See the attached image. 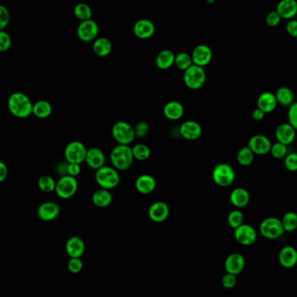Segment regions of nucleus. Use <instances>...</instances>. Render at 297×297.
<instances>
[{
  "label": "nucleus",
  "mask_w": 297,
  "mask_h": 297,
  "mask_svg": "<svg viewBox=\"0 0 297 297\" xmlns=\"http://www.w3.org/2000/svg\"><path fill=\"white\" fill-rule=\"evenodd\" d=\"M7 105L10 113L19 119H25L32 114L33 104L27 94L20 92H16L10 95Z\"/></svg>",
  "instance_id": "1"
},
{
  "label": "nucleus",
  "mask_w": 297,
  "mask_h": 297,
  "mask_svg": "<svg viewBox=\"0 0 297 297\" xmlns=\"http://www.w3.org/2000/svg\"><path fill=\"white\" fill-rule=\"evenodd\" d=\"M110 160L113 166L117 170L120 171L128 170L134 163L133 148L126 145H117L112 149Z\"/></svg>",
  "instance_id": "2"
},
{
  "label": "nucleus",
  "mask_w": 297,
  "mask_h": 297,
  "mask_svg": "<svg viewBox=\"0 0 297 297\" xmlns=\"http://www.w3.org/2000/svg\"><path fill=\"white\" fill-rule=\"evenodd\" d=\"M95 180L101 188L110 190L119 186L120 176L117 169L112 166H105L97 170Z\"/></svg>",
  "instance_id": "3"
},
{
  "label": "nucleus",
  "mask_w": 297,
  "mask_h": 297,
  "mask_svg": "<svg viewBox=\"0 0 297 297\" xmlns=\"http://www.w3.org/2000/svg\"><path fill=\"white\" fill-rule=\"evenodd\" d=\"M112 135L118 145L129 146L136 138L134 128L125 121H118L113 125Z\"/></svg>",
  "instance_id": "4"
},
{
  "label": "nucleus",
  "mask_w": 297,
  "mask_h": 297,
  "mask_svg": "<svg viewBox=\"0 0 297 297\" xmlns=\"http://www.w3.org/2000/svg\"><path fill=\"white\" fill-rule=\"evenodd\" d=\"M207 73L203 67L193 65L184 72L183 81L187 88L192 90H197L202 88L206 83Z\"/></svg>",
  "instance_id": "5"
},
{
  "label": "nucleus",
  "mask_w": 297,
  "mask_h": 297,
  "mask_svg": "<svg viewBox=\"0 0 297 297\" xmlns=\"http://www.w3.org/2000/svg\"><path fill=\"white\" fill-rule=\"evenodd\" d=\"M212 178L214 182L218 186L222 187L230 186L236 180V171L229 164L220 163L214 167Z\"/></svg>",
  "instance_id": "6"
},
{
  "label": "nucleus",
  "mask_w": 297,
  "mask_h": 297,
  "mask_svg": "<svg viewBox=\"0 0 297 297\" xmlns=\"http://www.w3.org/2000/svg\"><path fill=\"white\" fill-rule=\"evenodd\" d=\"M260 232L267 239H277L285 233L282 220L277 217H268L260 225Z\"/></svg>",
  "instance_id": "7"
},
{
  "label": "nucleus",
  "mask_w": 297,
  "mask_h": 297,
  "mask_svg": "<svg viewBox=\"0 0 297 297\" xmlns=\"http://www.w3.org/2000/svg\"><path fill=\"white\" fill-rule=\"evenodd\" d=\"M79 188L77 179L70 175H65L59 178L56 185L55 192L59 198L67 200L75 195Z\"/></svg>",
  "instance_id": "8"
},
{
  "label": "nucleus",
  "mask_w": 297,
  "mask_h": 297,
  "mask_svg": "<svg viewBox=\"0 0 297 297\" xmlns=\"http://www.w3.org/2000/svg\"><path fill=\"white\" fill-rule=\"evenodd\" d=\"M88 148L83 143L74 140L68 143L65 148V159L67 163L81 164L86 160Z\"/></svg>",
  "instance_id": "9"
},
{
  "label": "nucleus",
  "mask_w": 297,
  "mask_h": 297,
  "mask_svg": "<svg viewBox=\"0 0 297 297\" xmlns=\"http://www.w3.org/2000/svg\"><path fill=\"white\" fill-rule=\"evenodd\" d=\"M99 32V26L93 19L82 21L77 27V35L80 40L87 43L96 40Z\"/></svg>",
  "instance_id": "10"
},
{
  "label": "nucleus",
  "mask_w": 297,
  "mask_h": 297,
  "mask_svg": "<svg viewBox=\"0 0 297 297\" xmlns=\"http://www.w3.org/2000/svg\"><path fill=\"white\" fill-rule=\"evenodd\" d=\"M248 146L257 155H266L270 153L272 143L266 135L254 134L249 139Z\"/></svg>",
  "instance_id": "11"
},
{
  "label": "nucleus",
  "mask_w": 297,
  "mask_h": 297,
  "mask_svg": "<svg viewBox=\"0 0 297 297\" xmlns=\"http://www.w3.org/2000/svg\"><path fill=\"white\" fill-rule=\"evenodd\" d=\"M191 56L194 65L204 68L212 60L213 51L207 45H198L193 50Z\"/></svg>",
  "instance_id": "12"
},
{
  "label": "nucleus",
  "mask_w": 297,
  "mask_h": 297,
  "mask_svg": "<svg viewBox=\"0 0 297 297\" xmlns=\"http://www.w3.org/2000/svg\"><path fill=\"white\" fill-rule=\"evenodd\" d=\"M235 238L243 246L253 245L257 239V233L252 226L248 224H242L235 229Z\"/></svg>",
  "instance_id": "13"
},
{
  "label": "nucleus",
  "mask_w": 297,
  "mask_h": 297,
  "mask_svg": "<svg viewBox=\"0 0 297 297\" xmlns=\"http://www.w3.org/2000/svg\"><path fill=\"white\" fill-rule=\"evenodd\" d=\"M179 133L185 140L194 141L201 138L202 128L195 120H186L180 126Z\"/></svg>",
  "instance_id": "14"
},
{
  "label": "nucleus",
  "mask_w": 297,
  "mask_h": 297,
  "mask_svg": "<svg viewBox=\"0 0 297 297\" xmlns=\"http://www.w3.org/2000/svg\"><path fill=\"white\" fill-rule=\"evenodd\" d=\"M246 265V261L242 254L239 253H233L226 258L224 262L225 270L227 274L237 275L242 273Z\"/></svg>",
  "instance_id": "15"
},
{
  "label": "nucleus",
  "mask_w": 297,
  "mask_h": 297,
  "mask_svg": "<svg viewBox=\"0 0 297 297\" xmlns=\"http://www.w3.org/2000/svg\"><path fill=\"white\" fill-rule=\"evenodd\" d=\"M169 214V206L164 201H156L149 207V218L154 222L160 223L165 222L168 218Z\"/></svg>",
  "instance_id": "16"
},
{
  "label": "nucleus",
  "mask_w": 297,
  "mask_h": 297,
  "mask_svg": "<svg viewBox=\"0 0 297 297\" xmlns=\"http://www.w3.org/2000/svg\"><path fill=\"white\" fill-rule=\"evenodd\" d=\"M296 137V130L289 123H282L275 129V138L277 141L286 146L294 142Z\"/></svg>",
  "instance_id": "17"
},
{
  "label": "nucleus",
  "mask_w": 297,
  "mask_h": 297,
  "mask_svg": "<svg viewBox=\"0 0 297 297\" xmlns=\"http://www.w3.org/2000/svg\"><path fill=\"white\" fill-rule=\"evenodd\" d=\"M134 35L140 39H147L155 35V25L147 18H142L134 24Z\"/></svg>",
  "instance_id": "18"
},
{
  "label": "nucleus",
  "mask_w": 297,
  "mask_h": 297,
  "mask_svg": "<svg viewBox=\"0 0 297 297\" xmlns=\"http://www.w3.org/2000/svg\"><path fill=\"white\" fill-rule=\"evenodd\" d=\"M60 213V207L58 203L54 201H47L44 202L38 207V218L44 221V222H51L55 220Z\"/></svg>",
  "instance_id": "19"
},
{
  "label": "nucleus",
  "mask_w": 297,
  "mask_h": 297,
  "mask_svg": "<svg viewBox=\"0 0 297 297\" xmlns=\"http://www.w3.org/2000/svg\"><path fill=\"white\" fill-rule=\"evenodd\" d=\"M84 161L89 167L97 171L103 166H105V155L101 149L98 147H91L88 149Z\"/></svg>",
  "instance_id": "20"
},
{
  "label": "nucleus",
  "mask_w": 297,
  "mask_h": 297,
  "mask_svg": "<svg viewBox=\"0 0 297 297\" xmlns=\"http://www.w3.org/2000/svg\"><path fill=\"white\" fill-rule=\"evenodd\" d=\"M86 250L84 240L79 236H73L67 240L66 251L71 258H80Z\"/></svg>",
  "instance_id": "21"
},
{
  "label": "nucleus",
  "mask_w": 297,
  "mask_h": 297,
  "mask_svg": "<svg viewBox=\"0 0 297 297\" xmlns=\"http://www.w3.org/2000/svg\"><path fill=\"white\" fill-rule=\"evenodd\" d=\"M277 105L278 102L275 94L268 91L261 93L257 99V108L265 114L272 113L277 108Z\"/></svg>",
  "instance_id": "22"
},
{
  "label": "nucleus",
  "mask_w": 297,
  "mask_h": 297,
  "mask_svg": "<svg viewBox=\"0 0 297 297\" xmlns=\"http://www.w3.org/2000/svg\"><path fill=\"white\" fill-rule=\"evenodd\" d=\"M282 18L293 19L297 15L296 0H281L275 9Z\"/></svg>",
  "instance_id": "23"
},
{
  "label": "nucleus",
  "mask_w": 297,
  "mask_h": 297,
  "mask_svg": "<svg viewBox=\"0 0 297 297\" xmlns=\"http://www.w3.org/2000/svg\"><path fill=\"white\" fill-rule=\"evenodd\" d=\"M163 114L164 116L166 117L167 120L175 121V120H181L185 114V108L181 102L172 100L164 105Z\"/></svg>",
  "instance_id": "24"
},
{
  "label": "nucleus",
  "mask_w": 297,
  "mask_h": 297,
  "mask_svg": "<svg viewBox=\"0 0 297 297\" xmlns=\"http://www.w3.org/2000/svg\"><path fill=\"white\" fill-rule=\"evenodd\" d=\"M280 264L283 268H292L297 264V250L294 247L286 246L280 251L279 257Z\"/></svg>",
  "instance_id": "25"
},
{
  "label": "nucleus",
  "mask_w": 297,
  "mask_h": 297,
  "mask_svg": "<svg viewBox=\"0 0 297 297\" xmlns=\"http://www.w3.org/2000/svg\"><path fill=\"white\" fill-rule=\"evenodd\" d=\"M135 187L142 195H149L156 188V180L150 175H142L135 181Z\"/></svg>",
  "instance_id": "26"
},
{
  "label": "nucleus",
  "mask_w": 297,
  "mask_h": 297,
  "mask_svg": "<svg viewBox=\"0 0 297 297\" xmlns=\"http://www.w3.org/2000/svg\"><path fill=\"white\" fill-rule=\"evenodd\" d=\"M231 203L236 207H244L249 203L250 201V195L248 190L242 188V187H236L231 192L230 196Z\"/></svg>",
  "instance_id": "27"
},
{
  "label": "nucleus",
  "mask_w": 297,
  "mask_h": 297,
  "mask_svg": "<svg viewBox=\"0 0 297 297\" xmlns=\"http://www.w3.org/2000/svg\"><path fill=\"white\" fill-rule=\"evenodd\" d=\"M175 56L173 51L168 49L162 50L156 57V66L160 70H167L175 65Z\"/></svg>",
  "instance_id": "28"
},
{
  "label": "nucleus",
  "mask_w": 297,
  "mask_h": 297,
  "mask_svg": "<svg viewBox=\"0 0 297 297\" xmlns=\"http://www.w3.org/2000/svg\"><path fill=\"white\" fill-rule=\"evenodd\" d=\"M93 53H95L98 57L105 58L112 53L113 45L108 38L101 37V38H97L96 40L93 42Z\"/></svg>",
  "instance_id": "29"
},
{
  "label": "nucleus",
  "mask_w": 297,
  "mask_h": 297,
  "mask_svg": "<svg viewBox=\"0 0 297 297\" xmlns=\"http://www.w3.org/2000/svg\"><path fill=\"white\" fill-rule=\"evenodd\" d=\"M113 199L114 197L112 193L109 190L103 189V188L97 190L93 193V197H92L93 204L101 208L110 206L113 202Z\"/></svg>",
  "instance_id": "30"
},
{
  "label": "nucleus",
  "mask_w": 297,
  "mask_h": 297,
  "mask_svg": "<svg viewBox=\"0 0 297 297\" xmlns=\"http://www.w3.org/2000/svg\"><path fill=\"white\" fill-rule=\"evenodd\" d=\"M275 97H277L278 104L283 105V107H290L292 104H294V94L293 91L288 87H281L275 91Z\"/></svg>",
  "instance_id": "31"
},
{
  "label": "nucleus",
  "mask_w": 297,
  "mask_h": 297,
  "mask_svg": "<svg viewBox=\"0 0 297 297\" xmlns=\"http://www.w3.org/2000/svg\"><path fill=\"white\" fill-rule=\"evenodd\" d=\"M53 113V107L47 100H38L33 104L32 114L38 119H47Z\"/></svg>",
  "instance_id": "32"
},
{
  "label": "nucleus",
  "mask_w": 297,
  "mask_h": 297,
  "mask_svg": "<svg viewBox=\"0 0 297 297\" xmlns=\"http://www.w3.org/2000/svg\"><path fill=\"white\" fill-rule=\"evenodd\" d=\"M254 154L248 146H243L237 153V161L242 166H249L253 163L254 160Z\"/></svg>",
  "instance_id": "33"
},
{
  "label": "nucleus",
  "mask_w": 297,
  "mask_h": 297,
  "mask_svg": "<svg viewBox=\"0 0 297 297\" xmlns=\"http://www.w3.org/2000/svg\"><path fill=\"white\" fill-rule=\"evenodd\" d=\"M175 65L178 69L185 72L194 65L192 56L189 53H185V52L179 53L175 56Z\"/></svg>",
  "instance_id": "34"
},
{
  "label": "nucleus",
  "mask_w": 297,
  "mask_h": 297,
  "mask_svg": "<svg viewBox=\"0 0 297 297\" xmlns=\"http://www.w3.org/2000/svg\"><path fill=\"white\" fill-rule=\"evenodd\" d=\"M73 13H74L76 18L81 22L92 19V16H93V11L91 9L90 6L84 3H79L76 5L74 10H73Z\"/></svg>",
  "instance_id": "35"
},
{
  "label": "nucleus",
  "mask_w": 297,
  "mask_h": 297,
  "mask_svg": "<svg viewBox=\"0 0 297 297\" xmlns=\"http://www.w3.org/2000/svg\"><path fill=\"white\" fill-rule=\"evenodd\" d=\"M133 154H134V159L144 161V160H148L151 156V150L149 146L146 144H136L133 147Z\"/></svg>",
  "instance_id": "36"
},
{
  "label": "nucleus",
  "mask_w": 297,
  "mask_h": 297,
  "mask_svg": "<svg viewBox=\"0 0 297 297\" xmlns=\"http://www.w3.org/2000/svg\"><path fill=\"white\" fill-rule=\"evenodd\" d=\"M57 181L49 175H44L39 178L38 181V188L45 193H51L55 191Z\"/></svg>",
  "instance_id": "37"
},
{
  "label": "nucleus",
  "mask_w": 297,
  "mask_h": 297,
  "mask_svg": "<svg viewBox=\"0 0 297 297\" xmlns=\"http://www.w3.org/2000/svg\"><path fill=\"white\" fill-rule=\"evenodd\" d=\"M284 230L287 232H293L297 229V214L294 212H288L283 216L282 219Z\"/></svg>",
  "instance_id": "38"
},
{
  "label": "nucleus",
  "mask_w": 297,
  "mask_h": 297,
  "mask_svg": "<svg viewBox=\"0 0 297 297\" xmlns=\"http://www.w3.org/2000/svg\"><path fill=\"white\" fill-rule=\"evenodd\" d=\"M243 222H244V216L242 213V211H240V210H233L227 216L228 225L234 229H236L237 227H239L240 226L244 224Z\"/></svg>",
  "instance_id": "39"
},
{
  "label": "nucleus",
  "mask_w": 297,
  "mask_h": 297,
  "mask_svg": "<svg viewBox=\"0 0 297 297\" xmlns=\"http://www.w3.org/2000/svg\"><path fill=\"white\" fill-rule=\"evenodd\" d=\"M270 154L274 159H278V160L285 158L288 155V146L277 141L272 144Z\"/></svg>",
  "instance_id": "40"
},
{
  "label": "nucleus",
  "mask_w": 297,
  "mask_h": 297,
  "mask_svg": "<svg viewBox=\"0 0 297 297\" xmlns=\"http://www.w3.org/2000/svg\"><path fill=\"white\" fill-rule=\"evenodd\" d=\"M12 47V38L8 32L0 31V52L5 53Z\"/></svg>",
  "instance_id": "41"
},
{
  "label": "nucleus",
  "mask_w": 297,
  "mask_h": 297,
  "mask_svg": "<svg viewBox=\"0 0 297 297\" xmlns=\"http://www.w3.org/2000/svg\"><path fill=\"white\" fill-rule=\"evenodd\" d=\"M284 165L286 168L290 172H296L297 171V153L293 152L288 154L284 160Z\"/></svg>",
  "instance_id": "42"
},
{
  "label": "nucleus",
  "mask_w": 297,
  "mask_h": 297,
  "mask_svg": "<svg viewBox=\"0 0 297 297\" xmlns=\"http://www.w3.org/2000/svg\"><path fill=\"white\" fill-rule=\"evenodd\" d=\"M134 128L135 135L138 138L146 137L150 132V126H149L148 123L144 122V121L137 123Z\"/></svg>",
  "instance_id": "43"
},
{
  "label": "nucleus",
  "mask_w": 297,
  "mask_h": 297,
  "mask_svg": "<svg viewBox=\"0 0 297 297\" xmlns=\"http://www.w3.org/2000/svg\"><path fill=\"white\" fill-rule=\"evenodd\" d=\"M67 268L73 274H78L83 268V262L80 258H71L67 264Z\"/></svg>",
  "instance_id": "44"
},
{
  "label": "nucleus",
  "mask_w": 297,
  "mask_h": 297,
  "mask_svg": "<svg viewBox=\"0 0 297 297\" xmlns=\"http://www.w3.org/2000/svg\"><path fill=\"white\" fill-rule=\"evenodd\" d=\"M265 21L266 24L269 27H277L282 21V17L274 10V11H271L270 12H268L267 16H266Z\"/></svg>",
  "instance_id": "45"
},
{
  "label": "nucleus",
  "mask_w": 297,
  "mask_h": 297,
  "mask_svg": "<svg viewBox=\"0 0 297 297\" xmlns=\"http://www.w3.org/2000/svg\"><path fill=\"white\" fill-rule=\"evenodd\" d=\"M10 22V12L6 6H0V31H5Z\"/></svg>",
  "instance_id": "46"
},
{
  "label": "nucleus",
  "mask_w": 297,
  "mask_h": 297,
  "mask_svg": "<svg viewBox=\"0 0 297 297\" xmlns=\"http://www.w3.org/2000/svg\"><path fill=\"white\" fill-rule=\"evenodd\" d=\"M288 120L297 131V101L288 108Z\"/></svg>",
  "instance_id": "47"
},
{
  "label": "nucleus",
  "mask_w": 297,
  "mask_h": 297,
  "mask_svg": "<svg viewBox=\"0 0 297 297\" xmlns=\"http://www.w3.org/2000/svg\"><path fill=\"white\" fill-rule=\"evenodd\" d=\"M236 283H237L236 275L227 274H227H224V277H222V286H223L225 288H227V289L233 288L236 285Z\"/></svg>",
  "instance_id": "48"
},
{
  "label": "nucleus",
  "mask_w": 297,
  "mask_h": 297,
  "mask_svg": "<svg viewBox=\"0 0 297 297\" xmlns=\"http://www.w3.org/2000/svg\"><path fill=\"white\" fill-rule=\"evenodd\" d=\"M80 173H81L80 164L68 163L67 175H70L72 177L76 178L80 175Z\"/></svg>",
  "instance_id": "49"
},
{
  "label": "nucleus",
  "mask_w": 297,
  "mask_h": 297,
  "mask_svg": "<svg viewBox=\"0 0 297 297\" xmlns=\"http://www.w3.org/2000/svg\"><path fill=\"white\" fill-rule=\"evenodd\" d=\"M286 31L288 32V35L297 38V19L293 18L288 21L286 26Z\"/></svg>",
  "instance_id": "50"
},
{
  "label": "nucleus",
  "mask_w": 297,
  "mask_h": 297,
  "mask_svg": "<svg viewBox=\"0 0 297 297\" xmlns=\"http://www.w3.org/2000/svg\"><path fill=\"white\" fill-rule=\"evenodd\" d=\"M8 176V167L5 162H0V181H5Z\"/></svg>",
  "instance_id": "51"
},
{
  "label": "nucleus",
  "mask_w": 297,
  "mask_h": 297,
  "mask_svg": "<svg viewBox=\"0 0 297 297\" xmlns=\"http://www.w3.org/2000/svg\"><path fill=\"white\" fill-rule=\"evenodd\" d=\"M265 115V113L262 111V110L259 109L258 108H256V109L253 110V113H252V117H253V120H257V121H261V120H263Z\"/></svg>",
  "instance_id": "52"
}]
</instances>
